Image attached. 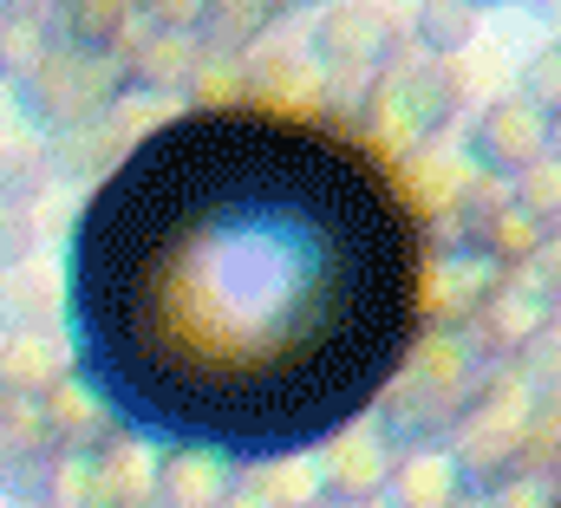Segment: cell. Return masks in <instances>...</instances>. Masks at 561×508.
Wrapping results in <instances>:
<instances>
[{"label":"cell","instance_id":"1","mask_svg":"<svg viewBox=\"0 0 561 508\" xmlns=\"http://www.w3.org/2000/svg\"><path fill=\"white\" fill-rule=\"evenodd\" d=\"M424 326V222L353 130L176 112L66 235L79 384L157 450L275 463L353 430Z\"/></svg>","mask_w":561,"mask_h":508}]
</instances>
